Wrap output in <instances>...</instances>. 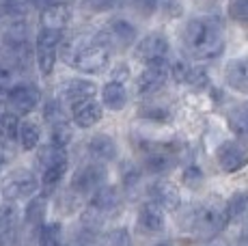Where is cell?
Here are the masks:
<instances>
[{
    "label": "cell",
    "mask_w": 248,
    "mask_h": 246,
    "mask_svg": "<svg viewBox=\"0 0 248 246\" xmlns=\"http://www.w3.org/2000/svg\"><path fill=\"white\" fill-rule=\"evenodd\" d=\"M184 50L197 61H212L225 52V32L214 17H194L184 28Z\"/></svg>",
    "instance_id": "obj_1"
},
{
    "label": "cell",
    "mask_w": 248,
    "mask_h": 246,
    "mask_svg": "<svg viewBox=\"0 0 248 246\" xmlns=\"http://www.w3.org/2000/svg\"><path fill=\"white\" fill-rule=\"evenodd\" d=\"M0 246H2V244H0Z\"/></svg>",
    "instance_id": "obj_43"
},
{
    "label": "cell",
    "mask_w": 248,
    "mask_h": 246,
    "mask_svg": "<svg viewBox=\"0 0 248 246\" xmlns=\"http://www.w3.org/2000/svg\"><path fill=\"white\" fill-rule=\"evenodd\" d=\"M59 2H63V4H67V2H71V0H59Z\"/></svg>",
    "instance_id": "obj_42"
},
{
    "label": "cell",
    "mask_w": 248,
    "mask_h": 246,
    "mask_svg": "<svg viewBox=\"0 0 248 246\" xmlns=\"http://www.w3.org/2000/svg\"><path fill=\"white\" fill-rule=\"evenodd\" d=\"M229 220L231 218L227 212V203H222L220 199H207L188 212V231H192L197 238L209 240L220 233Z\"/></svg>",
    "instance_id": "obj_2"
},
{
    "label": "cell",
    "mask_w": 248,
    "mask_h": 246,
    "mask_svg": "<svg viewBox=\"0 0 248 246\" xmlns=\"http://www.w3.org/2000/svg\"><path fill=\"white\" fill-rule=\"evenodd\" d=\"M227 212H229V218L235 220V218H244L248 214V192H237L227 201Z\"/></svg>",
    "instance_id": "obj_26"
},
{
    "label": "cell",
    "mask_w": 248,
    "mask_h": 246,
    "mask_svg": "<svg viewBox=\"0 0 248 246\" xmlns=\"http://www.w3.org/2000/svg\"><path fill=\"white\" fill-rule=\"evenodd\" d=\"M13 225H16V210L9 205L0 207V238L7 235L13 229Z\"/></svg>",
    "instance_id": "obj_32"
},
{
    "label": "cell",
    "mask_w": 248,
    "mask_h": 246,
    "mask_svg": "<svg viewBox=\"0 0 248 246\" xmlns=\"http://www.w3.org/2000/svg\"><path fill=\"white\" fill-rule=\"evenodd\" d=\"M216 158H218V164H220L222 171L235 173V171H240L242 167H246L248 149L244 145L237 143V140H225V143H220V147H218Z\"/></svg>",
    "instance_id": "obj_10"
},
{
    "label": "cell",
    "mask_w": 248,
    "mask_h": 246,
    "mask_svg": "<svg viewBox=\"0 0 248 246\" xmlns=\"http://www.w3.org/2000/svg\"><path fill=\"white\" fill-rule=\"evenodd\" d=\"M44 218H46V199L37 197L26 207V222L28 225H41Z\"/></svg>",
    "instance_id": "obj_27"
},
{
    "label": "cell",
    "mask_w": 248,
    "mask_h": 246,
    "mask_svg": "<svg viewBox=\"0 0 248 246\" xmlns=\"http://www.w3.org/2000/svg\"><path fill=\"white\" fill-rule=\"evenodd\" d=\"M106 246H132V238L127 229H112L106 235Z\"/></svg>",
    "instance_id": "obj_31"
},
{
    "label": "cell",
    "mask_w": 248,
    "mask_h": 246,
    "mask_svg": "<svg viewBox=\"0 0 248 246\" xmlns=\"http://www.w3.org/2000/svg\"><path fill=\"white\" fill-rule=\"evenodd\" d=\"M177 164V151L170 145H149L145 149V167L149 173H166Z\"/></svg>",
    "instance_id": "obj_11"
},
{
    "label": "cell",
    "mask_w": 248,
    "mask_h": 246,
    "mask_svg": "<svg viewBox=\"0 0 248 246\" xmlns=\"http://www.w3.org/2000/svg\"><path fill=\"white\" fill-rule=\"evenodd\" d=\"M134 54H136L138 61H142V63H147V65L158 63V61H166L169 41H166L162 35H147L145 39L138 41Z\"/></svg>",
    "instance_id": "obj_12"
},
{
    "label": "cell",
    "mask_w": 248,
    "mask_h": 246,
    "mask_svg": "<svg viewBox=\"0 0 248 246\" xmlns=\"http://www.w3.org/2000/svg\"><path fill=\"white\" fill-rule=\"evenodd\" d=\"M37 164L41 169H52V167H59V164H67V151L59 145L50 143V145H44L39 151H37Z\"/></svg>",
    "instance_id": "obj_21"
},
{
    "label": "cell",
    "mask_w": 248,
    "mask_h": 246,
    "mask_svg": "<svg viewBox=\"0 0 248 246\" xmlns=\"http://www.w3.org/2000/svg\"><path fill=\"white\" fill-rule=\"evenodd\" d=\"M67 22H69V7L63 2H56L41 11V28H50V31L63 32Z\"/></svg>",
    "instance_id": "obj_18"
},
{
    "label": "cell",
    "mask_w": 248,
    "mask_h": 246,
    "mask_svg": "<svg viewBox=\"0 0 248 246\" xmlns=\"http://www.w3.org/2000/svg\"><path fill=\"white\" fill-rule=\"evenodd\" d=\"M87 149H89V154L93 155L95 160H99V162H108V160L117 158V143H114L110 136H106V134L93 136V138L89 140Z\"/></svg>",
    "instance_id": "obj_19"
},
{
    "label": "cell",
    "mask_w": 248,
    "mask_h": 246,
    "mask_svg": "<svg viewBox=\"0 0 248 246\" xmlns=\"http://www.w3.org/2000/svg\"><path fill=\"white\" fill-rule=\"evenodd\" d=\"M44 117L46 121H50L52 125H59V123H65V117H63V108H61L59 102H50L44 110Z\"/></svg>",
    "instance_id": "obj_33"
},
{
    "label": "cell",
    "mask_w": 248,
    "mask_h": 246,
    "mask_svg": "<svg viewBox=\"0 0 248 246\" xmlns=\"http://www.w3.org/2000/svg\"><path fill=\"white\" fill-rule=\"evenodd\" d=\"M106 177H108L106 169H104L99 162L87 164V167H82L78 173L74 175V179H71V188H74L76 192H80V195H89V192L95 195L99 188H104Z\"/></svg>",
    "instance_id": "obj_8"
},
{
    "label": "cell",
    "mask_w": 248,
    "mask_h": 246,
    "mask_svg": "<svg viewBox=\"0 0 248 246\" xmlns=\"http://www.w3.org/2000/svg\"><path fill=\"white\" fill-rule=\"evenodd\" d=\"M142 115L149 119H169V112L164 108H147V110H142Z\"/></svg>",
    "instance_id": "obj_39"
},
{
    "label": "cell",
    "mask_w": 248,
    "mask_h": 246,
    "mask_svg": "<svg viewBox=\"0 0 248 246\" xmlns=\"http://www.w3.org/2000/svg\"><path fill=\"white\" fill-rule=\"evenodd\" d=\"M201 179H203V173L199 171V167H188L184 171V182L188 184V186H199L201 184Z\"/></svg>",
    "instance_id": "obj_36"
},
{
    "label": "cell",
    "mask_w": 248,
    "mask_h": 246,
    "mask_svg": "<svg viewBox=\"0 0 248 246\" xmlns=\"http://www.w3.org/2000/svg\"><path fill=\"white\" fill-rule=\"evenodd\" d=\"M28 7H31V0H7V2H4V11L11 13L13 17L24 15V13L28 11Z\"/></svg>",
    "instance_id": "obj_35"
},
{
    "label": "cell",
    "mask_w": 248,
    "mask_h": 246,
    "mask_svg": "<svg viewBox=\"0 0 248 246\" xmlns=\"http://www.w3.org/2000/svg\"><path fill=\"white\" fill-rule=\"evenodd\" d=\"M108 61H110V50L106 46H99V44H93L89 48H82L76 56L74 65L78 72L82 74H99L102 69H106Z\"/></svg>",
    "instance_id": "obj_7"
},
{
    "label": "cell",
    "mask_w": 248,
    "mask_h": 246,
    "mask_svg": "<svg viewBox=\"0 0 248 246\" xmlns=\"http://www.w3.org/2000/svg\"><path fill=\"white\" fill-rule=\"evenodd\" d=\"M102 102L110 110H123L127 104V91L123 82H108L102 89Z\"/></svg>",
    "instance_id": "obj_20"
},
{
    "label": "cell",
    "mask_w": 248,
    "mask_h": 246,
    "mask_svg": "<svg viewBox=\"0 0 248 246\" xmlns=\"http://www.w3.org/2000/svg\"><path fill=\"white\" fill-rule=\"evenodd\" d=\"M39 138H41V127L37 125L35 121H22L20 125V143L26 151L35 149L39 145Z\"/></svg>",
    "instance_id": "obj_24"
},
{
    "label": "cell",
    "mask_w": 248,
    "mask_h": 246,
    "mask_svg": "<svg viewBox=\"0 0 248 246\" xmlns=\"http://www.w3.org/2000/svg\"><path fill=\"white\" fill-rule=\"evenodd\" d=\"M102 106H99L95 99H87V102H78L71 106V119L78 127L87 130V127H93L95 123L102 121Z\"/></svg>",
    "instance_id": "obj_15"
},
{
    "label": "cell",
    "mask_w": 248,
    "mask_h": 246,
    "mask_svg": "<svg viewBox=\"0 0 248 246\" xmlns=\"http://www.w3.org/2000/svg\"><path fill=\"white\" fill-rule=\"evenodd\" d=\"M119 210V195L117 190L110 186L99 188L97 192L93 195V201H91L87 214H84V222L91 225V222H102L106 216H110L112 212Z\"/></svg>",
    "instance_id": "obj_6"
},
{
    "label": "cell",
    "mask_w": 248,
    "mask_h": 246,
    "mask_svg": "<svg viewBox=\"0 0 248 246\" xmlns=\"http://www.w3.org/2000/svg\"><path fill=\"white\" fill-rule=\"evenodd\" d=\"M39 190V182L31 171L17 169L9 175V179L2 186V197L7 201H20V199H31Z\"/></svg>",
    "instance_id": "obj_4"
},
{
    "label": "cell",
    "mask_w": 248,
    "mask_h": 246,
    "mask_svg": "<svg viewBox=\"0 0 248 246\" xmlns=\"http://www.w3.org/2000/svg\"><path fill=\"white\" fill-rule=\"evenodd\" d=\"M138 225L147 231V233H158L164 229V212L158 203L147 201L138 210Z\"/></svg>",
    "instance_id": "obj_16"
},
{
    "label": "cell",
    "mask_w": 248,
    "mask_h": 246,
    "mask_svg": "<svg viewBox=\"0 0 248 246\" xmlns=\"http://www.w3.org/2000/svg\"><path fill=\"white\" fill-rule=\"evenodd\" d=\"M41 246H63L61 240H46V242H39Z\"/></svg>",
    "instance_id": "obj_41"
},
{
    "label": "cell",
    "mask_w": 248,
    "mask_h": 246,
    "mask_svg": "<svg viewBox=\"0 0 248 246\" xmlns=\"http://www.w3.org/2000/svg\"><path fill=\"white\" fill-rule=\"evenodd\" d=\"M87 2L95 11H106V9H112L117 4V0H87Z\"/></svg>",
    "instance_id": "obj_38"
},
{
    "label": "cell",
    "mask_w": 248,
    "mask_h": 246,
    "mask_svg": "<svg viewBox=\"0 0 248 246\" xmlns=\"http://www.w3.org/2000/svg\"><path fill=\"white\" fill-rule=\"evenodd\" d=\"M132 4H134L136 11H140L142 15H151L155 9V0H130Z\"/></svg>",
    "instance_id": "obj_37"
},
{
    "label": "cell",
    "mask_w": 248,
    "mask_h": 246,
    "mask_svg": "<svg viewBox=\"0 0 248 246\" xmlns=\"http://www.w3.org/2000/svg\"><path fill=\"white\" fill-rule=\"evenodd\" d=\"M231 132L242 140H248V104H237L227 115Z\"/></svg>",
    "instance_id": "obj_22"
},
{
    "label": "cell",
    "mask_w": 248,
    "mask_h": 246,
    "mask_svg": "<svg viewBox=\"0 0 248 246\" xmlns=\"http://www.w3.org/2000/svg\"><path fill=\"white\" fill-rule=\"evenodd\" d=\"M20 125L22 123L17 121V115H13L11 110L0 112V138H4V140L20 138Z\"/></svg>",
    "instance_id": "obj_25"
},
{
    "label": "cell",
    "mask_w": 248,
    "mask_h": 246,
    "mask_svg": "<svg viewBox=\"0 0 248 246\" xmlns=\"http://www.w3.org/2000/svg\"><path fill=\"white\" fill-rule=\"evenodd\" d=\"M61 44V32L59 31H50V28H41L37 35V67H39L41 76H50L54 72V63H56V48Z\"/></svg>",
    "instance_id": "obj_3"
},
{
    "label": "cell",
    "mask_w": 248,
    "mask_h": 246,
    "mask_svg": "<svg viewBox=\"0 0 248 246\" xmlns=\"http://www.w3.org/2000/svg\"><path fill=\"white\" fill-rule=\"evenodd\" d=\"M229 15L233 22L248 28V0H231L229 2Z\"/></svg>",
    "instance_id": "obj_28"
},
{
    "label": "cell",
    "mask_w": 248,
    "mask_h": 246,
    "mask_svg": "<svg viewBox=\"0 0 248 246\" xmlns=\"http://www.w3.org/2000/svg\"><path fill=\"white\" fill-rule=\"evenodd\" d=\"M95 93H97V87H95L91 80H71L69 87H67V99L71 102V106L78 102L93 99Z\"/></svg>",
    "instance_id": "obj_23"
},
{
    "label": "cell",
    "mask_w": 248,
    "mask_h": 246,
    "mask_svg": "<svg viewBox=\"0 0 248 246\" xmlns=\"http://www.w3.org/2000/svg\"><path fill=\"white\" fill-rule=\"evenodd\" d=\"M240 246H248V225L244 227V231L240 235Z\"/></svg>",
    "instance_id": "obj_40"
},
{
    "label": "cell",
    "mask_w": 248,
    "mask_h": 246,
    "mask_svg": "<svg viewBox=\"0 0 248 246\" xmlns=\"http://www.w3.org/2000/svg\"><path fill=\"white\" fill-rule=\"evenodd\" d=\"M136 37V28L125 20H114L108 24V28L104 32H99L95 37V44L99 46H112V44H123V46H130Z\"/></svg>",
    "instance_id": "obj_13"
},
{
    "label": "cell",
    "mask_w": 248,
    "mask_h": 246,
    "mask_svg": "<svg viewBox=\"0 0 248 246\" xmlns=\"http://www.w3.org/2000/svg\"><path fill=\"white\" fill-rule=\"evenodd\" d=\"M71 136H74V132H71V127L67 123H59V125L52 127V143L59 145V147H67V143L71 140Z\"/></svg>",
    "instance_id": "obj_30"
},
{
    "label": "cell",
    "mask_w": 248,
    "mask_h": 246,
    "mask_svg": "<svg viewBox=\"0 0 248 246\" xmlns=\"http://www.w3.org/2000/svg\"><path fill=\"white\" fill-rule=\"evenodd\" d=\"M149 197L154 203H158L162 210L166 212H175L181 205V195L177 190V186L170 182H155L149 188Z\"/></svg>",
    "instance_id": "obj_14"
},
{
    "label": "cell",
    "mask_w": 248,
    "mask_h": 246,
    "mask_svg": "<svg viewBox=\"0 0 248 246\" xmlns=\"http://www.w3.org/2000/svg\"><path fill=\"white\" fill-rule=\"evenodd\" d=\"M170 76V65L169 61H158L145 67V72L136 78V93L138 95H154L166 84Z\"/></svg>",
    "instance_id": "obj_5"
},
{
    "label": "cell",
    "mask_w": 248,
    "mask_h": 246,
    "mask_svg": "<svg viewBox=\"0 0 248 246\" xmlns=\"http://www.w3.org/2000/svg\"><path fill=\"white\" fill-rule=\"evenodd\" d=\"M39 89L35 87V84H17L16 89H11L7 95V104H9V110L13 112V115H28V112H32L37 108V104H39Z\"/></svg>",
    "instance_id": "obj_9"
},
{
    "label": "cell",
    "mask_w": 248,
    "mask_h": 246,
    "mask_svg": "<svg viewBox=\"0 0 248 246\" xmlns=\"http://www.w3.org/2000/svg\"><path fill=\"white\" fill-rule=\"evenodd\" d=\"M207 74H205V69L201 67H192L190 69V76H188V80H186V84H190V87H194V89H203V87H207Z\"/></svg>",
    "instance_id": "obj_34"
},
{
    "label": "cell",
    "mask_w": 248,
    "mask_h": 246,
    "mask_svg": "<svg viewBox=\"0 0 248 246\" xmlns=\"http://www.w3.org/2000/svg\"><path fill=\"white\" fill-rule=\"evenodd\" d=\"M225 80L231 89L248 95V59H235L225 67Z\"/></svg>",
    "instance_id": "obj_17"
},
{
    "label": "cell",
    "mask_w": 248,
    "mask_h": 246,
    "mask_svg": "<svg viewBox=\"0 0 248 246\" xmlns=\"http://www.w3.org/2000/svg\"><path fill=\"white\" fill-rule=\"evenodd\" d=\"M65 171H67V164H59V167L46 169V171H44V179H41L46 190H54V188L61 184V179H63Z\"/></svg>",
    "instance_id": "obj_29"
}]
</instances>
